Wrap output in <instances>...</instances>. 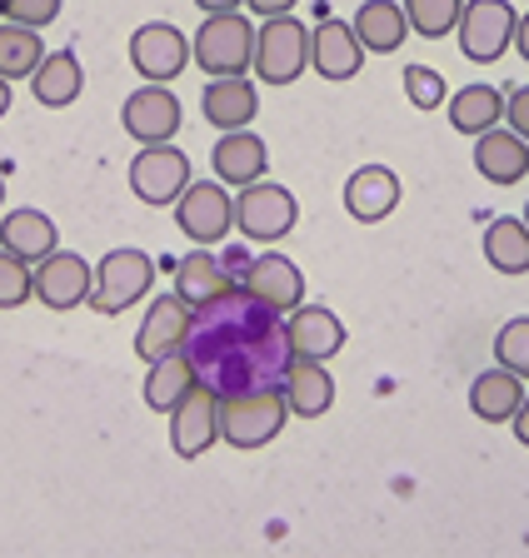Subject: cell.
<instances>
[{
  "mask_svg": "<svg viewBox=\"0 0 529 558\" xmlns=\"http://www.w3.org/2000/svg\"><path fill=\"white\" fill-rule=\"evenodd\" d=\"M185 354L195 364V379L211 384L215 395H236L255 384H280L290 369V339L285 314L260 304L255 294L236 290L225 300L195 310L185 335Z\"/></svg>",
  "mask_w": 529,
  "mask_h": 558,
  "instance_id": "cell-1",
  "label": "cell"
},
{
  "mask_svg": "<svg viewBox=\"0 0 529 558\" xmlns=\"http://www.w3.org/2000/svg\"><path fill=\"white\" fill-rule=\"evenodd\" d=\"M290 404H285L280 384H255V389H236L220 395V439L230 449H265L270 439H280Z\"/></svg>",
  "mask_w": 529,
  "mask_h": 558,
  "instance_id": "cell-2",
  "label": "cell"
},
{
  "mask_svg": "<svg viewBox=\"0 0 529 558\" xmlns=\"http://www.w3.org/2000/svg\"><path fill=\"white\" fill-rule=\"evenodd\" d=\"M151 290H155V259L145 255V250L120 244V250H106V255H100V265H95L91 310L106 314V319H116V314L135 310V304H141Z\"/></svg>",
  "mask_w": 529,
  "mask_h": 558,
  "instance_id": "cell-3",
  "label": "cell"
},
{
  "mask_svg": "<svg viewBox=\"0 0 529 558\" xmlns=\"http://www.w3.org/2000/svg\"><path fill=\"white\" fill-rule=\"evenodd\" d=\"M190 60H195L211 81H220V75H245V70L255 65V25L240 11L205 15L201 31L190 35Z\"/></svg>",
  "mask_w": 529,
  "mask_h": 558,
  "instance_id": "cell-4",
  "label": "cell"
},
{
  "mask_svg": "<svg viewBox=\"0 0 529 558\" xmlns=\"http://www.w3.org/2000/svg\"><path fill=\"white\" fill-rule=\"evenodd\" d=\"M310 65V25L294 15H275L255 31V81L265 85H294Z\"/></svg>",
  "mask_w": 529,
  "mask_h": 558,
  "instance_id": "cell-5",
  "label": "cell"
},
{
  "mask_svg": "<svg viewBox=\"0 0 529 558\" xmlns=\"http://www.w3.org/2000/svg\"><path fill=\"white\" fill-rule=\"evenodd\" d=\"M515 21H519V11L509 0H465L459 25H455L459 56L474 60V65H494V60L515 46Z\"/></svg>",
  "mask_w": 529,
  "mask_h": 558,
  "instance_id": "cell-6",
  "label": "cell"
},
{
  "mask_svg": "<svg viewBox=\"0 0 529 558\" xmlns=\"http://www.w3.org/2000/svg\"><path fill=\"white\" fill-rule=\"evenodd\" d=\"M294 220H300V199L285 185H275V180H255V185H245L236 195V230L250 244L285 240L294 230Z\"/></svg>",
  "mask_w": 529,
  "mask_h": 558,
  "instance_id": "cell-7",
  "label": "cell"
},
{
  "mask_svg": "<svg viewBox=\"0 0 529 558\" xmlns=\"http://www.w3.org/2000/svg\"><path fill=\"white\" fill-rule=\"evenodd\" d=\"M190 185V155L176 145H141L130 160V195L151 209L176 205Z\"/></svg>",
  "mask_w": 529,
  "mask_h": 558,
  "instance_id": "cell-8",
  "label": "cell"
},
{
  "mask_svg": "<svg viewBox=\"0 0 529 558\" xmlns=\"http://www.w3.org/2000/svg\"><path fill=\"white\" fill-rule=\"evenodd\" d=\"M176 225L195 244H220L236 230V195L220 180H190L185 195L176 199Z\"/></svg>",
  "mask_w": 529,
  "mask_h": 558,
  "instance_id": "cell-9",
  "label": "cell"
},
{
  "mask_svg": "<svg viewBox=\"0 0 529 558\" xmlns=\"http://www.w3.org/2000/svg\"><path fill=\"white\" fill-rule=\"evenodd\" d=\"M130 65L145 85H170L190 65V35L176 31L170 21H145L130 35Z\"/></svg>",
  "mask_w": 529,
  "mask_h": 558,
  "instance_id": "cell-10",
  "label": "cell"
},
{
  "mask_svg": "<svg viewBox=\"0 0 529 558\" xmlns=\"http://www.w3.org/2000/svg\"><path fill=\"white\" fill-rule=\"evenodd\" d=\"M120 125H125V135L135 145H170L180 135V125H185V110H180L170 85H141L120 105Z\"/></svg>",
  "mask_w": 529,
  "mask_h": 558,
  "instance_id": "cell-11",
  "label": "cell"
},
{
  "mask_svg": "<svg viewBox=\"0 0 529 558\" xmlns=\"http://www.w3.org/2000/svg\"><path fill=\"white\" fill-rule=\"evenodd\" d=\"M220 444V395L211 384H190V395L170 409V449L180 459H201Z\"/></svg>",
  "mask_w": 529,
  "mask_h": 558,
  "instance_id": "cell-12",
  "label": "cell"
},
{
  "mask_svg": "<svg viewBox=\"0 0 529 558\" xmlns=\"http://www.w3.org/2000/svg\"><path fill=\"white\" fill-rule=\"evenodd\" d=\"M91 284H95V265L85 255H75V250H56V255H46L36 265V300L56 314L91 304Z\"/></svg>",
  "mask_w": 529,
  "mask_h": 558,
  "instance_id": "cell-13",
  "label": "cell"
},
{
  "mask_svg": "<svg viewBox=\"0 0 529 558\" xmlns=\"http://www.w3.org/2000/svg\"><path fill=\"white\" fill-rule=\"evenodd\" d=\"M285 339H290V360H335L345 349V319L329 304H294L285 314Z\"/></svg>",
  "mask_w": 529,
  "mask_h": 558,
  "instance_id": "cell-14",
  "label": "cell"
},
{
  "mask_svg": "<svg viewBox=\"0 0 529 558\" xmlns=\"http://www.w3.org/2000/svg\"><path fill=\"white\" fill-rule=\"evenodd\" d=\"M360 65H365V46H360L354 25H345L340 15H325L310 31V70L329 85H345L360 75Z\"/></svg>",
  "mask_w": 529,
  "mask_h": 558,
  "instance_id": "cell-15",
  "label": "cell"
},
{
  "mask_svg": "<svg viewBox=\"0 0 529 558\" xmlns=\"http://www.w3.org/2000/svg\"><path fill=\"white\" fill-rule=\"evenodd\" d=\"M240 290L255 294L260 304H270L275 314H290L294 304H305V275H300V265H294L290 255H280V250H265V255H255L245 265Z\"/></svg>",
  "mask_w": 529,
  "mask_h": 558,
  "instance_id": "cell-16",
  "label": "cell"
},
{
  "mask_svg": "<svg viewBox=\"0 0 529 558\" xmlns=\"http://www.w3.org/2000/svg\"><path fill=\"white\" fill-rule=\"evenodd\" d=\"M190 319H195V310H190L180 294H155L141 329H135V354H141V360H165V354L185 349Z\"/></svg>",
  "mask_w": 529,
  "mask_h": 558,
  "instance_id": "cell-17",
  "label": "cell"
},
{
  "mask_svg": "<svg viewBox=\"0 0 529 558\" xmlns=\"http://www.w3.org/2000/svg\"><path fill=\"white\" fill-rule=\"evenodd\" d=\"M211 165H215V180H220V185L245 190V185H255V180H265V170H270V145H265L255 130H225V135L215 140Z\"/></svg>",
  "mask_w": 529,
  "mask_h": 558,
  "instance_id": "cell-18",
  "label": "cell"
},
{
  "mask_svg": "<svg viewBox=\"0 0 529 558\" xmlns=\"http://www.w3.org/2000/svg\"><path fill=\"white\" fill-rule=\"evenodd\" d=\"M400 174L385 170V165H360V170L345 180V209H350V220L360 225H380L389 220L395 209H400Z\"/></svg>",
  "mask_w": 529,
  "mask_h": 558,
  "instance_id": "cell-19",
  "label": "cell"
},
{
  "mask_svg": "<svg viewBox=\"0 0 529 558\" xmlns=\"http://www.w3.org/2000/svg\"><path fill=\"white\" fill-rule=\"evenodd\" d=\"M474 170L490 185H519L529 174V140H519L509 125H494L474 135Z\"/></svg>",
  "mask_w": 529,
  "mask_h": 558,
  "instance_id": "cell-20",
  "label": "cell"
},
{
  "mask_svg": "<svg viewBox=\"0 0 529 558\" xmlns=\"http://www.w3.org/2000/svg\"><path fill=\"white\" fill-rule=\"evenodd\" d=\"M255 110H260V90L245 75H220V81H211L201 90V116L211 120L220 135L225 130H250Z\"/></svg>",
  "mask_w": 529,
  "mask_h": 558,
  "instance_id": "cell-21",
  "label": "cell"
},
{
  "mask_svg": "<svg viewBox=\"0 0 529 558\" xmlns=\"http://www.w3.org/2000/svg\"><path fill=\"white\" fill-rule=\"evenodd\" d=\"M0 250L21 255L25 265H40L46 255L60 250V230L46 209L21 205V209H11V215H0Z\"/></svg>",
  "mask_w": 529,
  "mask_h": 558,
  "instance_id": "cell-22",
  "label": "cell"
},
{
  "mask_svg": "<svg viewBox=\"0 0 529 558\" xmlns=\"http://www.w3.org/2000/svg\"><path fill=\"white\" fill-rule=\"evenodd\" d=\"M230 290H236V279H230V269L220 265V255H215L211 244L190 250V255L176 265V294L190 304V310H205V304L225 300Z\"/></svg>",
  "mask_w": 529,
  "mask_h": 558,
  "instance_id": "cell-23",
  "label": "cell"
},
{
  "mask_svg": "<svg viewBox=\"0 0 529 558\" xmlns=\"http://www.w3.org/2000/svg\"><path fill=\"white\" fill-rule=\"evenodd\" d=\"M280 389H285L290 414H300V418H320V414H329V404H335V374H329L320 360H290Z\"/></svg>",
  "mask_w": 529,
  "mask_h": 558,
  "instance_id": "cell-24",
  "label": "cell"
},
{
  "mask_svg": "<svg viewBox=\"0 0 529 558\" xmlns=\"http://www.w3.org/2000/svg\"><path fill=\"white\" fill-rule=\"evenodd\" d=\"M85 90V70L81 60H75V50H46V60H40V70L31 75V95H36V105H46V110H65V105H75Z\"/></svg>",
  "mask_w": 529,
  "mask_h": 558,
  "instance_id": "cell-25",
  "label": "cell"
},
{
  "mask_svg": "<svg viewBox=\"0 0 529 558\" xmlns=\"http://www.w3.org/2000/svg\"><path fill=\"white\" fill-rule=\"evenodd\" d=\"M519 399H525V379L509 369H484L470 379V414L484 418V424H509L519 409Z\"/></svg>",
  "mask_w": 529,
  "mask_h": 558,
  "instance_id": "cell-26",
  "label": "cell"
},
{
  "mask_svg": "<svg viewBox=\"0 0 529 558\" xmlns=\"http://www.w3.org/2000/svg\"><path fill=\"white\" fill-rule=\"evenodd\" d=\"M350 25H354V35H360V46L375 50V56H395V50L405 46V35H410V21H405L400 0H365Z\"/></svg>",
  "mask_w": 529,
  "mask_h": 558,
  "instance_id": "cell-27",
  "label": "cell"
},
{
  "mask_svg": "<svg viewBox=\"0 0 529 558\" xmlns=\"http://www.w3.org/2000/svg\"><path fill=\"white\" fill-rule=\"evenodd\" d=\"M449 110V125L459 130V135H484V130H494L500 120H505V90L500 85H465V90H455L445 100Z\"/></svg>",
  "mask_w": 529,
  "mask_h": 558,
  "instance_id": "cell-28",
  "label": "cell"
},
{
  "mask_svg": "<svg viewBox=\"0 0 529 558\" xmlns=\"http://www.w3.org/2000/svg\"><path fill=\"white\" fill-rule=\"evenodd\" d=\"M190 384H195V364H190L185 349L165 354V360H151V369H145V409L170 414L190 395Z\"/></svg>",
  "mask_w": 529,
  "mask_h": 558,
  "instance_id": "cell-29",
  "label": "cell"
},
{
  "mask_svg": "<svg viewBox=\"0 0 529 558\" xmlns=\"http://www.w3.org/2000/svg\"><path fill=\"white\" fill-rule=\"evenodd\" d=\"M484 259H490V269H500V275H529V230L525 220H515V215H505V220H494L490 230H484Z\"/></svg>",
  "mask_w": 529,
  "mask_h": 558,
  "instance_id": "cell-30",
  "label": "cell"
},
{
  "mask_svg": "<svg viewBox=\"0 0 529 558\" xmlns=\"http://www.w3.org/2000/svg\"><path fill=\"white\" fill-rule=\"evenodd\" d=\"M40 60H46V40H40V31L15 25V21L0 25V75H5V81H31V75L40 70Z\"/></svg>",
  "mask_w": 529,
  "mask_h": 558,
  "instance_id": "cell-31",
  "label": "cell"
},
{
  "mask_svg": "<svg viewBox=\"0 0 529 558\" xmlns=\"http://www.w3.org/2000/svg\"><path fill=\"white\" fill-rule=\"evenodd\" d=\"M400 5H405L410 31L424 35V40H445V35H455L459 11H465V0H400Z\"/></svg>",
  "mask_w": 529,
  "mask_h": 558,
  "instance_id": "cell-32",
  "label": "cell"
},
{
  "mask_svg": "<svg viewBox=\"0 0 529 558\" xmlns=\"http://www.w3.org/2000/svg\"><path fill=\"white\" fill-rule=\"evenodd\" d=\"M25 300H36V265L0 250V310H21Z\"/></svg>",
  "mask_w": 529,
  "mask_h": 558,
  "instance_id": "cell-33",
  "label": "cell"
},
{
  "mask_svg": "<svg viewBox=\"0 0 529 558\" xmlns=\"http://www.w3.org/2000/svg\"><path fill=\"white\" fill-rule=\"evenodd\" d=\"M494 360H500V369L529 379V319H509V325L494 335Z\"/></svg>",
  "mask_w": 529,
  "mask_h": 558,
  "instance_id": "cell-34",
  "label": "cell"
},
{
  "mask_svg": "<svg viewBox=\"0 0 529 558\" xmlns=\"http://www.w3.org/2000/svg\"><path fill=\"white\" fill-rule=\"evenodd\" d=\"M405 95H410L414 110H440L449 100V85L440 70L430 65H405Z\"/></svg>",
  "mask_w": 529,
  "mask_h": 558,
  "instance_id": "cell-35",
  "label": "cell"
},
{
  "mask_svg": "<svg viewBox=\"0 0 529 558\" xmlns=\"http://www.w3.org/2000/svg\"><path fill=\"white\" fill-rule=\"evenodd\" d=\"M60 5L65 0H0V15L15 25H31V31H46L60 21Z\"/></svg>",
  "mask_w": 529,
  "mask_h": 558,
  "instance_id": "cell-36",
  "label": "cell"
},
{
  "mask_svg": "<svg viewBox=\"0 0 529 558\" xmlns=\"http://www.w3.org/2000/svg\"><path fill=\"white\" fill-rule=\"evenodd\" d=\"M505 125L515 130L519 140H529V85H515L505 95Z\"/></svg>",
  "mask_w": 529,
  "mask_h": 558,
  "instance_id": "cell-37",
  "label": "cell"
},
{
  "mask_svg": "<svg viewBox=\"0 0 529 558\" xmlns=\"http://www.w3.org/2000/svg\"><path fill=\"white\" fill-rule=\"evenodd\" d=\"M245 5L260 15V21H275V15H294L300 0H245Z\"/></svg>",
  "mask_w": 529,
  "mask_h": 558,
  "instance_id": "cell-38",
  "label": "cell"
},
{
  "mask_svg": "<svg viewBox=\"0 0 529 558\" xmlns=\"http://www.w3.org/2000/svg\"><path fill=\"white\" fill-rule=\"evenodd\" d=\"M509 424H515V439L529 449V395L519 399V409H515V418H509Z\"/></svg>",
  "mask_w": 529,
  "mask_h": 558,
  "instance_id": "cell-39",
  "label": "cell"
},
{
  "mask_svg": "<svg viewBox=\"0 0 529 558\" xmlns=\"http://www.w3.org/2000/svg\"><path fill=\"white\" fill-rule=\"evenodd\" d=\"M515 50H519V60L529 65V11L515 21Z\"/></svg>",
  "mask_w": 529,
  "mask_h": 558,
  "instance_id": "cell-40",
  "label": "cell"
},
{
  "mask_svg": "<svg viewBox=\"0 0 529 558\" xmlns=\"http://www.w3.org/2000/svg\"><path fill=\"white\" fill-rule=\"evenodd\" d=\"M195 5H201L205 15H225V11H240L245 0H195Z\"/></svg>",
  "mask_w": 529,
  "mask_h": 558,
  "instance_id": "cell-41",
  "label": "cell"
},
{
  "mask_svg": "<svg viewBox=\"0 0 529 558\" xmlns=\"http://www.w3.org/2000/svg\"><path fill=\"white\" fill-rule=\"evenodd\" d=\"M11 116V81H5V75H0V120Z\"/></svg>",
  "mask_w": 529,
  "mask_h": 558,
  "instance_id": "cell-42",
  "label": "cell"
},
{
  "mask_svg": "<svg viewBox=\"0 0 529 558\" xmlns=\"http://www.w3.org/2000/svg\"><path fill=\"white\" fill-rule=\"evenodd\" d=\"M0 205H5V174H0Z\"/></svg>",
  "mask_w": 529,
  "mask_h": 558,
  "instance_id": "cell-43",
  "label": "cell"
},
{
  "mask_svg": "<svg viewBox=\"0 0 529 558\" xmlns=\"http://www.w3.org/2000/svg\"><path fill=\"white\" fill-rule=\"evenodd\" d=\"M519 220H525V230H529V199H525V215H519Z\"/></svg>",
  "mask_w": 529,
  "mask_h": 558,
  "instance_id": "cell-44",
  "label": "cell"
}]
</instances>
